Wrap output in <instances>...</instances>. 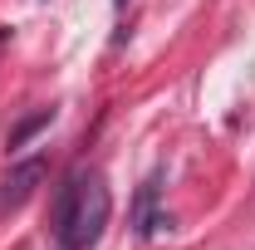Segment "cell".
Returning <instances> with one entry per match:
<instances>
[{
    "mask_svg": "<svg viewBox=\"0 0 255 250\" xmlns=\"http://www.w3.org/2000/svg\"><path fill=\"white\" fill-rule=\"evenodd\" d=\"M108 211H113V196L103 187V177H74L54 206L59 250H94L98 236L108 231Z\"/></svg>",
    "mask_w": 255,
    "mask_h": 250,
    "instance_id": "1",
    "label": "cell"
},
{
    "mask_svg": "<svg viewBox=\"0 0 255 250\" xmlns=\"http://www.w3.org/2000/svg\"><path fill=\"white\" fill-rule=\"evenodd\" d=\"M44 157H30V162H15L10 172H5V182H0V206H25L30 201V191L44 182Z\"/></svg>",
    "mask_w": 255,
    "mask_h": 250,
    "instance_id": "2",
    "label": "cell"
},
{
    "mask_svg": "<svg viewBox=\"0 0 255 250\" xmlns=\"http://www.w3.org/2000/svg\"><path fill=\"white\" fill-rule=\"evenodd\" d=\"M157 226H167V221H157V177H147L142 191H137V206H132V236L137 241H152Z\"/></svg>",
    "mask_w": 255,
    "mask_h": 250,
    "instance_id": "3",
    "label": "cell"
},
{
    "mask_svg": "<svg viewBox=\"0 0 255 250\" xmlns=\"http://www.w3.org/2000/svg\"><path fill=\"white\" fill-rule=\"evenodd\" d=\"M49 123H54V108H39V113H30L25 123H15V132H10V147H25L34 132H39V127H49Z\"/></svg>",
    "mask_w": 255,
    "mask_h": 250,
    "instance_id": "4",
    "label": "cell"
},
{
    "mask_svg": "<svg viewBox=\"0 0 255 250\" xmlns=\"http://www.w3.org/2000/svg\"><path fill=\"white\" fill-rule=\"evenodd\" d=\"M113 5H123V0H113Z\"/></svg>",
    "mask_w": 255,
    "mask_h": 250,
    "instance_id": "5",
    "label": "cell"
}]
</instances>
